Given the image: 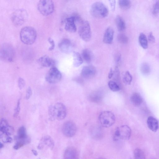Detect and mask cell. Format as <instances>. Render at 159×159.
<instances>
[{
	"label": "cell",
	"instance_id": "11",
	"mask_svg": "<svg viewBox=\"0 0 159 159\" xmlns=\"http://www.w3.org/2000/svg\"><path fill=\"white\" fill-rule=\"evenodd\" d=\"M56 119L61 120L65 118L66 115V109L65 105L61 102H57L54 105Z\"/></svg>",
	"mask_w": 159,
	"mask_h": 159
},
{
	"label": "cell",
	"instance_id": "5",
	"mask_svg": "<svg viewBox=\"0 0 159 159\" xmlns=\"http://www.w3.org/2000/svg\"><path fill=\"white\" fill-rule=\"evenodd\" d=\"M98 120L102 126L108 128L114 124L115 121V117L114 114L111 111H104L100 114Z\"/></svg>",
	"mask_w": 159,
	"mask_h": 159
},
{
	"label": "cell",
	"instance_id": "2",
	"mask_svg": "<svg viewBox=\"0 0 159 159\" xmlns=\"http://www.w3.org/2000/svg\"><path fill=\"white\" fill-rule=\"evenodd\" d=\"M90 13L94 17L102 18L106 17L108 15L109 10L103 3L98 2H94L91 6Z\"/></svg>",
	"mask_w": 159,
	"mask_h": 159
},
{
	"label": "cell",
	"instance_id": "33",
	"mask_svg": "<svg viewBox=\"0 0 159 159\" xmlns=\"http://www.w3.org/2000/svg\"><path fill=\"white\" fill-rule=\"evenodd\" d=\"M108 87L113 92H116L120 89L118 84L115 81L110 80L108 83Z\"/></svg>",
	"mask_w": 159,
	"mask_h": 159
},
{
	"label": "cell",
	"instance_id": "17",
	"mask_svg": "<svg viewBox=\"0 0 159 159\" xmlns=\"http://www.w3.org/2000/svg\"><path fill=\"white\" fill-rule=\"evenodd\" d=\"M78 153L75 148L70 147L65 150L64 154V159H77L78 158Z\"/></svg>",
	"mask_w": 159,
	"mask_h": 159
},
{
	"label": "cell",
	"instance_id": "42",
	"mask_svg": "<svg viewBox=\"0 0 159 159\" xmlns=\"http://www.w3.org/2000/svg\"><path fill=\"white\" fill-rule=\"evenodd\" d=\"M113 70L111 68L110 69V70L108 75V78L109 79H111L113 75Z\"/></svg>",
	"mask_w": 159,
	"mask_h": 159
},
{
	"label": "cell",
	"instance_id": "16",
	"mask_svg": "<svg viewBox=\"0 0 159 159\" xmlns=\"http://www.w3.org/2000/svg\"><path fill=\"white\" fill-rule=\"evenodd\" d=\"M72 44L70 41L67 39H63L59 43L58 47L60 50L65 53H68L71 49Z\"/></svg>",
	"mask_w": 159,
	"mask_h": 159
},
{
	"label": "cell",
	"instance_id": "35",
	"mask_svg": "<svg viewBox=\"0 0 159 159\" xmlns=\"http://www.w3.org/2000/svg\"><path fill=\"white\" fill-rule=\"evenodd\" d=\"M20 110V100H18L16 107L15 109L13 116L16 117L19 115Z\"/></svg>",
	"mask_w": 159,
	"mask_h": 159
},
{
	"label": "cell",
	"instance_id": "30",
	"mask_svg": "<svg viewBox=\"0 0 159 159\" xmlns=\"http://www.w3.org/2000/svg\"><path fill=\"white\" fill-rule=\"evenodd\" d=\"M140 71L141 73L144 75L148 74L151 71V69L149 65L146 62L142 64L140 67Z\"/></svg>",
	"mask_w": 159,
	"mask_h": 159
},
{
	"label": "cell",
	"instance_id": "36",
	"mask_svg": "<svg viewBox=\"0 0 159 159\" xmlns=\"http://www.w3.org/2000/svg\"><path fill=\"white\" fill-rule=\"evenodd\" d=\"M159 12V0H158L153 5L152 13L153 15L157 14Z\"/></svg>",
	"mask_w": 159,
	"mask_h": 159
},
{
	"label": "cell",
	"instance_id": "7",
	"mask_svg": "<svg viewBox=\"0 0 159 159\" xmlns=\"http://www.w3.org/2000/svg\"><path fill=\"white\" fill-rule=\"evenodd\" d=\"M131 134L130 128L127 125H123L117 127L114 131L113 139L127 140L129 139Z\"/></svg>",
	"mask_w": 159,
	"mask_h": 159
},
{
	"label": "cell",
	"instance_id": "40",
	"mask_svg": "<svg viewBox=\"0 0 159 159\" xmlns=\"http://www.w3.org/2000/svg\"><path fill=\"white\" fill-rule=\"evenodd\" d=\"M148 40L150 43H154L155 41L154 36L152 32L150 33L148 35Z\"/></svg>",
	"mask_w": 159,
	"mask_h": 159
},
{
	"label": "cell",
	"instance_id": "24",
	"mask_svg": "<svg viewBox=\"0 0 159 159\" xmlns=\"http://www.w3.org/2000/svg\"><path fill=\"white\" fill-rule=\"evenodd\" d=\"M73 65L75 67H78L82 64L83 60L80 54L77 52L73 53Z\"/></svg>",
	"mask_w": 159,
	"mask_h": 159
},
{
	"label": "cell",
	"instance_id": "8",
	"mask_svg": "<svg viewBox=\"0 0 159 159\" xmlns=\"http://www.w3.org/2000/svg\"><path fill=\"white\" fill-rule=\"evenodd\" d=\"M80 23L78 30L79 36L85 41H89L91 37V32L89 23L87 20H82Z\"/></svg>",
	"mask_w": 159,
	"mask_h": 159
},
{
	"label": "cell",
	"instance_id": "9",
	"mask_svg": "<svg viewBox=\"0 0 159 159\" xmlns=\"http://www.w3.org/2000/svg\"><path fill=\"white\" fill-rule=\"evenodd\" d=\"M61 77L62 75L60 71L56 67H52L47 73L45 79L49 83L55 84L60 81Z\"/></svg>",
	"mask_w": 159,
	"mask_h": 159
},
{
	"label": "cell",
	"instance_id": "23",
	"mask_svg": "<svg viewBox=\"0 0 159 159\" xmlns=\"http://www.w3.org/2000/svg\"><path fill=\"white\" fill-rule=\"evenodd\" d=\"M29 138L27 135L26 130L25 127L22 126L20 127L17 131V140H25Z\"/></svg>",
	"mask_w": 159,
	"mask_h": 159
},
{
	"label": "cell",
	"instance_id": "28",
	"mask_svg": "<svg viewBox=\"0 0 159 159\" xmlns=\"http://www.w3.org/2000/svg\"><path fill=\"white\" fill-rule=\"evenodd\" d=\"M118 4L120 7L124 10L128 9L131 6L130 0H118Z\"/></svg>",
	"mask_w": 159,
	"mask_h": 159
},
{
	"label": "cell",
	"instance_id": "1",
	"mask_svg": "<svg viewBox=\"0 0 159 159\" xmlns=\"http://www.w3.org/2000/svg\"><path fill=\"white\" fill-rule=\"evenodd\" d=\"M20 39L23 43L30 45L34 43L37 37L35 30L30 26H25L22 28L20 33Z\"/></svg>",
	"mask_w": 159,
	"mask_h": 159
},
{
	"label": "cell",
	"instance_id": "13",
	"mask_svg": "<svg viewBox=\"0 0 159 159\" xmlns=\"http://www.w3.org/2000/svg\"><path fill=\"white\" fill-rule=\"evenodd\" d=\"M0 130L2 134L8 136L12 135L14 132L13 127L9 125L5 119L3 118L0 120Z\"/></svg>",
	"mask_w": 159,
	"mask_h": 159
},
{
	"label": "cell",
	"instance_id": "44",
	"mask_svg": "<svg viewBox=\"0 0 159 159\" xmlns=\"http://www.w3.org/2000/svg\"><path fill=\"white\" fill-rule=\"evenodd\" d=\"M4 147V145L2 144V143H0V148L1 149L2 148H3Z\"/></svg>",
	"mask_w": 159,
	"mask_h": 159
},
{
	"label": "cell",
	"instance_id": "19",
	"mask_svg": "<svg viewBox=\"0 0 159 159\" xmlns=\"http://www.w3.org/2000/svg\"><path fill=\"white\" fill-rule=\"evenodd\" d=\"M114 34V30L110 27L108 28L105 30L103 37V41L106 43L110 44L112 42Z\"/></svg>",
	"mask_w": 159,
	"mask_h": 159
},
{
	"label": "cell",
	"instance_id": "10",
	"mask_svg": "<svg viewBox=\"0 0 159 159\" xmlns=\"http://www.w3.org/2000/svg\"><path fill=\"white\" fill-rule=\"evenodd\" d=\"M76 130L77 127L75 124L71 121H66L62 126V133L66 137H71L73 136L75 134Z\"/></svg>",
	"mask_w": 159,
	"mask_h": 159
},
{
	"label": "cell",
	"instance_id": "21",
	"mask_svg": "<svg viewBox=\"0 0 159 159\" xmlns=\"http://www.w3.org/2000/svg\"><path fill=\"white\" fill-rule=\"evenodd\" d=\"M130 100L132 103L136 106L139 105L143 101L142 97L139 93H134L131 95Z\"/></svg>",
	"mask_w": 159,
	"mask_h": 159
},
{
	"label": "cell",
	"instance_id": "15",
	"mask_svg": "<svg viewBox=\"0 0 159 159\" xmlns=\"http://www.w3.org/2000/svg\"><path fill=\"white\" fill-rule=\"evenodd\" d=\"M75 22V19L73 16L67 18L65 21V30L69 32H75L76 30Z\"/></svg>",
	"mask_w": 159,
	"mask_h": 159
},
{
	"label": "cell",
	"instance_id": "32",
	"mask_svg": "<svg viewBox=\"0 0 159 159\" xmlns=\"http://www.w3.org/2000/svg\"><path fill=\"white\" fill-rule=\"evenodd\" d=\"M123 80L125 84L127 85L131 84L132 80V76L129 71H126L124 75Z\"/></svg>",
	"mask_w": 159,
	"mask_h": 159
},
{
	"label": "cell",
	"instance_id": "14",
	"mask_svg": "<svg viewBox=\"0 0 159 159\" xmlns=\"http://www.w3.org/2000/svg\"><path fill=\"white\" fill-rule=\"evenodd\" d=\"M96 73V70L94 66H88L83 67L81 75L83 77L88 79L93 78L95 75Z\"/></svg>",
	"mask_w": 159,
	"mask_h": 159
},
{
	"label": "cell",
	"instance_id": "26",
	"mask_svg": "<svg viewBox=\"0 0 159 159\" xmlns=\"http://www.w3.org/2000/svg\"><path fill=\"white\" fill-rule=\"evenodd\" d=\"M82 56L84 60L87 63H89L92 60V55L90 51L88 49H84L82 52Z\"/></svg>",
	"mask_w": 159,
	"mask_h": 159
},
{
	"label": "cell",
	"instance_id": "41",
	"mask_svg": "<svg viewBox=\"0 0 159 159\" xmlns=\"http://www.w3.org/2000/svg\"><path fill=\"white\" fill-rule=\"evenodd\" d=\"M112 11H114L116 7V0H108Z\"/></svg>",
	"mask_w": 159,
	"mask_h": 159
},
{
	"label": "cell",
	"instance_id": "6",
	"mask_svg": "<svg viewBox=\"0 0 159 159\" xmlns=\"http://www.w3.org/2000/svg\"><path fill=\"white\" fill-rule=\"evenodd\" d=\"M37 8L42 15L48 16L52 14L54 11V2L52 0H39Z\"/></svg>",
	"mask_w": 159,
	"mask_h": 159
},
{
	"label": "cell",
	"instance_id": "34",
	"mask_svg": "<svg viewBox=\"0 0 159 159\" xmlns=\"http://www.w3.org/2000/svg\"><path fill=\"white\" fill-rule=\"evenodd\" d=\"M117 39L119 42L122 44H126L128 42V38L125 35L121 34L117 36Z\"/></svg>",
	"mask_w": 159,
	"mask_h": 159
},
{
	"label": "cell",
	"instance_id": "20",
	"mask_svg": "<svg viewBox=\"0 0 159 159\" xmlns=\"http://www.w3.org/2000/svg\"><path fill=\"white\" fill-rule=\"evenodd\" d=\"M147 123L149 128L153 132H156L158 128L157 120L152 116H149L148 118Z\"/></svg>",
	"mask_w": 159,
	"mask_h": 159
},
{
	"label": "cell",
	"instance_id": "12",
	"mask_svg": "<svg viewBox=\"0 0 159 159\" xmlns=\"http://www.w3.org/2000/svg\"><path fill=\"white\" fill-rule=\"evenodd\" d=\"M54 142L52 138L49 135L43 137L38 146L39 149H42L45 147L52 149L54 147Z\"/></svg>",
	"mask_w": 159,
	"mask_h": 159
},
{
	"label": "cell",
	"instance_id": "31",
	"mask_svg": "<svg viewBox=\"0 0 159 159\" xmlns=\"http://www.w3.org/2000/svg\"><path fill=\"white\" fill-rule=\"evenodd\" d=\"M134 158L137 159H145V155L143 152L140 149L137 148L134 151Z\"/></svg>",
	"mask_w": 159,
	"mask_h": 159
},
{
	"label": "cell",
	"instance_id": "27",
	"mask_svg": "<svg viewBox=\"0 0 159 159\" xmlns=\"http://www.w3.org/2000/svg\"><path fill=\"white\" fill-rule=\"evenodd\" d=\"M89 98L90 99L92 102H98L101 100L102 96L99 92H95L91 94Z\"/></svg>",
	"mask_w": 159,
	"mask_h": 159
},
{
	"label": "cell",
	"instance_id": "39",
	"mask_svg": "<svg viewBox=\"0 0 159 159\" xmlns=\"http://www.w3.org/2000/svg\"><path fill=\"white\" fill-rule=\"evenodd\" d=\"M48 41L51 45V47L49 48V51L52 50L54 49L55 46L54 40L51 38H49L48 39Z\"/></svg>",
	"mask_w": 159,
	"mask_h": 159
},
{
	"label": "cell",
	"instance_id": "38",
	"mask_svg": "<svg viewBox=\"0 0 159 159\" xmlns=\"http://www.w3.org/2000/svg\"><path fill=\"white\" fill-rule=\"evenodd\" d=\"M32 90L30 87H29L27 89L26 93V99H29L32 94Z\"/></svg>",
	"mask_w": 159,
	"mask_h": 159
},
{
	"label": "cell",
	"instance_id": "25",
	"mask_svg": "<svg viewBox=\"0 0 159 159\" xmlns=\"http://www.w3.org/2000/svg\"><path fill=\"white\" fill-rule=\"evenodd\" d=\"M139 43L141 46L144 49L148 47V41L145 35L143 33H141L139 38Z\"/></svg>",
	"mask_w": 159,
	"mask_h": 159
},
{
	"label": "cell",
	"instance_id": "29",
	"mask_svg": "<svg viewBox=\"0 0 159 159\" xmlns=\"http://www.w3.org/2000/svg\"><path fill=\"white\" fill-rule=\"evenodd\" d=\"M48 115L49 119L52 121L56 119L54 105H51L48 108Z\"/></svg>",
	"mask_w": 159,
	"mask_h": 159
},
{
	"label": "cell",
	"instance_id": "3",
	"mask_svg": "<svg viewBox=\"0 0 159 159\" xmlns=\"http://www.w3.org/2000/svg\"><path fill=\"white\" fill-rule=\"evenodd\" d=\"M0 51V58L3 61L10 62L13 60L15 51L13 47L10 44L7 43L3 44Z\"/></svg>",
	"mask_w": 159,
	"mask_h": 159
},
{
	"label": "cell",
	"instance_id": "22",
	"mask_svg": "<svg viewBox=\"0 0 159 159\" xmlns=\"http://www.w3.org/2000/svg\"><path fill=\"white\" fill-rule=\"evenodd\" d=\"M115 22L118 30L122 31L125 30L126 25L125 21L123 18L119 16H117L115 19Z\"/></svg>",
	"mask_w": 159,
	"mask_h": 159
},
{
	"label": "cell",
	"instance_id": "4",
	"mask_svg": "<svg viewBox=\"0 0 159 159\" xmlns=\"http://www.w3.org/2000/svg\"><path fill=\"white\" fill-rule=\"evenodd\" d=\"M28 14L25 9H17L12 13L11 20L13 24L16 26H20L23 24L27 20Z\"/></svg>",
	"mask_w": 159,
	"mask_h": 159
},
{
	"label": "cell",
	"instance_id": "43",
	"mask_svg": "<svg viewBox=\"0 0 159 159\" xmlns=\"http://www.w3.org/2000/svg\"><path fill=\"white\" fill-rule=\"evenodd\" d=\"M32 152L34 156H37L38 155V153L36 150L32 149Z\"/></svg>",
	"mask_w": 159,
	"mask_h": 159
},
{
	"label": "cell",
	"instance_id": "18",
	"mask_svg": "<svg viewBox=\"0 0 159 159\" xmlns=\"http://www.w3.org/2000/svg\"><path fill=\"white\" fill-rule=\"evenodd\" d=\"M37 62L41 66L44 67H50L54 64L53 60L46 55L43 56L39 58Z\"/></svg>",
	"mask_w": 159,
	"mask_h": 159
},
{
	"label": "cell",
	"instance_id": "37",
	"mask_svg": "<svg viewBox=\"0 0 159 159\" xmlns=\"http://www.w3.org/2000/svg\"><path fill=\"white\" fill-rule=\"evenodd\" d=\"M25 85V80L21 77H19L18 81V86L20 89H21Z\"/></svg>",
	"mask_w": 159,
	"mask_h": 159
}]
</instances>
